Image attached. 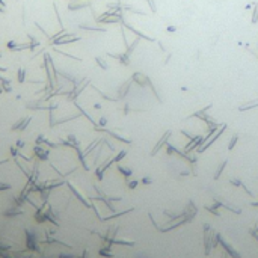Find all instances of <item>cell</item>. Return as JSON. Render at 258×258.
Listing matches in <instances>:
<instances>
[{"label": "cell", "instance_id": "obj_3", "mask_svg": "<svg viewBox=\"0 0 258 258\" xmlns=\"http://www.w3.org/2000/svg\"><path fill=\"white\" fill-rule=\"evenodd\" d=\"M124 27H127V29H130L133 33H136L138 36H140V38H143V40H147V41H154V38H151V36H147V35H143L142 32H139V30H136L134 27H131V26H129V24H125L124 23Z\"/></svg>", "mask_w": 258, "mask_h": 258}, {"label": "cell", "instance_id": "obj_4", "mask_svg": "<svg viewBox=\"0 0 258 258\" xmlns=\"http://www.w3.org/2000/svg\"><path fill=\"white\" fill-rule=\"evenodd\" d=\"M258 106V100H252V101H249L246 104H243V106H240L238 110L240 112H243V110H249V109H254V107H257Z\"/></svg>", "mask_w": 258, "mask_h": 258}, {"label": "cell", "instance_id": "obj_11", "mask_svg": "<svg viewBox=\"0 0 258 258\" xmlns=\"http://www.w3.org/2000/svg\"><path fill=\"white\" fill-rule=\"evenodd\" d=\"M8 49H9V50H15V42H14V41H9V42H8Z\"/></svg>", "mask_w": 258, "mask_h": 258}, {"label": "cell", "instance_id": "obj_9", "mask_svg": "<svg viewBox=\"0 0 258 258\" xmlns=\"http://www.w3.org/2000/svg\"><path fill=\"white\" fill-rule=\"evenodd\" d=\"M125 154H127L125 151H121V152H119L118 156H116V159H115V162H118V160H121L122 157H125Z\"/></svg>", "mask_w": 258, "mask_h": 258}, {"label": "cell", "instance_id": "obj_7", "mask_svg": "<svg viewBox=\"0 0 258 258\" xmlns=\"http://www.w3.org/2000/svg\"><path fill=\"white\" fill-rule=\"evenodd\" d=\"M258 21V5H255V9H254V15H252V23H257Z\"/></svg>", "mask_w": 258, "mask_h": 258}, {"label": "cell", "instance_id": "obj_2", "mask_svg": "<svg viewBox=\"0 0 258 258\" xmlns=\"http://www.w3.org/2000/svg\"><path fill=\"white\" fill-rule=\"evenodd\" d=\"M89 6H91L89 2H71L68 5V9L77 11V9H83V8H89Z\"/></svg>", "mask_w": 258, "mask_h": 258}, {"label": "cell", "instance_id": "obj_1", "mask_svg": "<svg viewBox=\"0 0 258 258\" xmlns=\"http://www.w3.org/2000/svg\"><path fill=\"white\" fill-rule=\"evenodd\" d=\"M171 134H172V133H171V130H168V131H166V133L162 136V139L157 142V145H156V147L152 148V151H151V156H156V154H157V151H159V149L162 148V147H163L166 142H168V139L171 138Z\"/></svg>", "mask_w": 258, "mask_h": 258}, {"label": "cell", "instance_id": "obj_6", "mask_svg": "<svg viewBox=\"0 0 258 258\" xmlns=\"http://www.w3.org/2000/svg\"><path fill=\"white\" fill-rule=\"evenodd\" d=\"M237 139H238V136H237V134H234V136L231 138V142H229V147H228L229 149H232V148H234V145H236V142H237Z\"/></svg>", "mask_w": 258, "mask_h": 258}, {"label": "cell", "instance_id": "obj_12", "mask_svg": "<svg viewBox=\"0 0 258 258\" xmlns=\"http://www.w3.org/2000/svg\"><path fill=\"white\" fill-rule=\"evenodd\" d=\"M254 205H258V202H255V204H254Z\"/></svg>", "mask_w": 258, "mask_h": 258}, {"label": "cell", "instance_id": "obj_10", "mask_svg": "<svg viewBox=\"0 0 258 258\" xmlns=\"http://www.w3.org/2000/svg\"><path fill=\"white\" fill-rule=\"evenodd\" d=\"M97 62H98V63L101 65V67H103V68H107V65L104 63V60L101 59V58H97Z\"/></svg>", "mask_w": 258, "mask_h": 258}, {"label": "cell", "instance_id": "obj_8", "mask_svg": "<svg viewBox=\"0 0 258 258\" xmlns=\"http://www.w3.org/2000/svg\"><path fill=\"white\" fill-rule=\"evenodd\" d=\"M147 2H148L151 12H156V11H157V8H156V3H154V0H147Z\"/></svg>", "mask_w": 258, "mask_h": 258}, {"label": "cell", "instance_id": "obj_5", "mask_svg": "<svg viewBox=\"0 0 258 258\" xmlns=\"http://www.w3.org/2000/svg\"><path fill=\"white\" fill-rule=\"evenodd\" d=\"M33 151H35V154H36L40 159H42V160H45V159H47V156H49V151H44V149L38 148V147L33 149Z\"/></svg>", "mask_w": 258, "mask_h": 258}]
</instances>
